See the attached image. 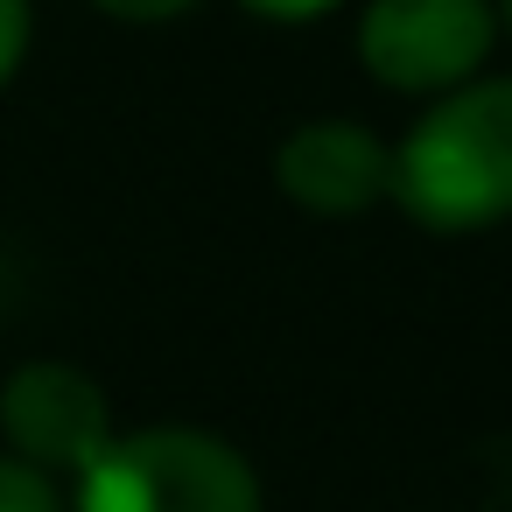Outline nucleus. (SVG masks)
<instances>
[{"instance_id": "9", "label": "nucleus", "mask_w": 512, "mask_h": 512, "mask_svg": "<svg viewBox=\"0 0 512 512\" xmlns=\"http://www.w3.org/2000/svg\"><path fill=\"white\" fill-rule=\"evenodd\" d=\"M246 15H260V22H281V29H302V22H323V15H337V8H351V0H239Z\"/></svg>"}, {"instance_id": "2", "label": "nucleus", "mask_w": 512, "mask_h": 512, "mask_svg": "<svg viewBox=\"0 0 512 512\" xmlns=\"http://www.w3.org/2000/svg\"><path fill=\"white\" fill-rule=\"evenodd\" d=\"M71 484L78 512H267L253 456L183 421L120 428Z\"/></svg>"}, {"instance_id": "10", "label": "nucleus", "mask_w": 512, "mask_h": 512, "mask_svg": "<svg viewBox=\"0 0 512 512\" xmlns=\"http://www.w3.org/2000/svg\"><path fill=\"white\" fill-rule=\"evenodd\" d=\"M498 8V36H512V0H491Z\"/></svg>"}, {"instance_id": "5", "label": "nucleus", "mask_w": 512, "mask_h": 512, "mask_svg": "<svg viewBox=\"0 0 512 512\" xmlns=\"http://www.w3.org/2000/svg\"><path fill=\"white\" fill-rule=\"evenodd\" d=\"M393 183V141H379L365 120L323 113L281 134L274 148V190L309 218H358L386 204Z\"/></svg>"}, {"instance_id": "7", "label": "nucleus", "mask_w": 512, "mask_h": 512, "mask_svg": "<svg viewBox=\"0 0 512 512\" xmlns=\"http://www.w3.org/2000/svg\"><path fill=\"white\" fill-rule=\"evenodd\" d=\"M29 43H36V0H0V92L29 64Z\"/></svg>"}, {"instance_id": "4", "label": "nucleus", "mask_w": 512, "mask_h": 512, "mask_svg": "<svg viewBox=\"0 0 512 512\" xmlns=\"http://www.w3.org/2000/svg\"><path fill=\"white\" fill-rule=\"evenodd\" d=\"M113 435H120V421H113L106 386L71 358H29L0 386V442H8V456L36 463L57 484L78 477Z\"/></svg>"}, {"instance_id": "6", "label": "nucleus", "mask_w": 512, "mask_h": 512, "mask_svg": "<svg viewBox=\"0 0 512 512\" xmlns=\"http://www.w3.org/2000/svg\"><path fill=\"white\" fill-rule=\"evenodd\" d=\"M0 512H71V505H64V484L57 477H43L36 463H22V456L0 449Z\"/></svg>"}, {"instance_id": "1", "label": "nucleus", "mask_w": 512, "mask_h": 512, "mask_svg": "<svg viewBox=\"0 0 512 512\" xmlns=\"http://www.w3.org/2000/svg\"><path fill=\"white\" fill-rule=\"evenodd\" d=\"M400 204L435 239H470L512 218V78H470L421 106V120L393 141Z\"/></svg>"}, {"instance_id": "3", "label": "nucleus", "mask_w": 512, "mask_h": 512, "mask_svg": "<svg viewBox=\"0 0 512 512\" xmlns=\"http://www.w3.org/2000/svg\"><path fill=\"white\" fill-rule=\"evenodd\" d=\"M491 50H498L491 0H365L358 15L365 78L400 99H442L484 78Z\"/></svg>"}, {"instance_id": "8", "label": "nucleus", "mask_w": 512, "mask_h": 512, "mask_svg": "<svg viewBox=\"0 0 512 512\" xmlns=\"http://www.w3.org/2000/svg\"><path fill=\"white\" fill-rule=\"evenodd\" d=\"M92 8L106 15V22H134V29H162V22H183V15H197L204 0H92Z\"/></svg>"}]
</instances>
